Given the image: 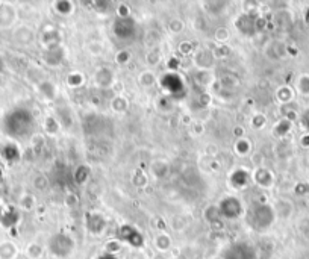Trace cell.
<instances>
[{
	"label": "cell",
	"instance_id": "obj_2",
	"mask_svg": "<svg viewBox=\"0 0 309 259\" xmlns=\"http://www.w3.org/2000/svg\"><path fill=\"white\" fill-rule=\"evenodd\" d=\"M224 259H255V256L252 248L241 244H235L226 251Z\"/></svg>",
	"mask_w": 309,
	"mask_h": 259
},
{
	"label": "cell",
	"instance_id": "obj_1",
	"mask_svg": "<svg viewBox=\"0 0 309 259\" xmlns=\"http://www.w3.org/2000/svg\"><path fill=\"white\" fill-rule=\"evenodd\" d=\"M50 250L58 257H65L73 250V242L65 236H55L50 242Z\"/></svg>",
	"mask_w": 309,
	"mask_h": 259
},
{
	"label": "cell",
	"instance_id": "obj_3",
	"mask_svg": "<svg viewBox=\"0 0 309 259\" xmlns=\"http://www.w3.org/2000/svg\"><path fill=\"white\" fill-rule=\"evenodd\" d=\"M100 259H117V257H115L114 254H103Z\"/></svg>",
	"mask_w": 309,
	"mask_h": 259
}]
</instances>
